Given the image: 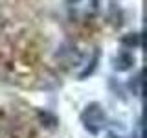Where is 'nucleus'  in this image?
I'll use <instances>...</instances> for the list:
<instances>
[{
	"label": "nucleus",
	"mask_w": 147,
	"mask_h": 138,
	"mask_svg": "<svg viewBox=\"0 0 147 138\" xmlns=\"http://www.w3.org/2000/svg\"><path fill=\"white\" fill-rule=\"evenodd\" d=\"M81 122L85 129L92 135H98L99 131H103V127L107 125V114H105L103 107L99 103H90L86 105L85 110L81 112Z\"/></svg>",
	"instance_id": "obj_1"
},
{
	"label": "nucleus",
	"mask_w": 147,
	"mask_h": 138,
	"mask_svg": "<svg viewBox=\"0 0 147 138\" xmlns=\"http://www.w3.org/2000/svg\"><path fill=\"white\" fill-rule=\"evenodd\" d=\"M66 9L72 20L86 22L96 17V13L99 9V0H68Z\"/></svg>",
	"instance_id": "obj_2"
}]
</instances>
